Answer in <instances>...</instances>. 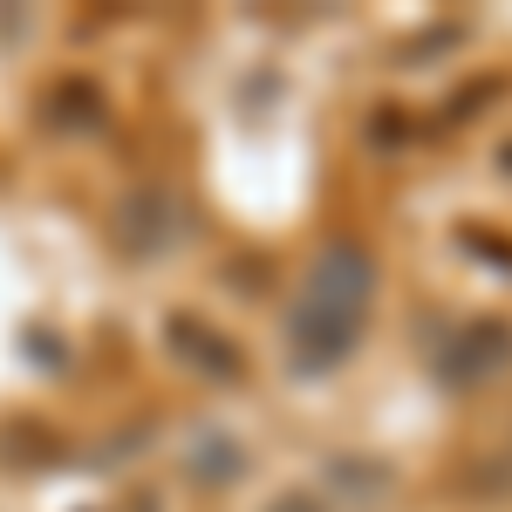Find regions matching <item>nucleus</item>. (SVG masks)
I'll return each instance as SVG.
<instances>
[{
	"label": "nucleus",
	"instance_id": "9",
	"mask_svg": "<svg viewBox=\"0 0 512 512\" xmlns=\"http://www.w3.org/2000/svg\"><path fill=\"white\" fill-rule=\"evenodd\" d=\"M492 96H506V82H499V76L472 82V89H465V96H458V103H444V117H451V123H472L478 110H485V103H492Z\"/></svg>",
	"mask_w": 512,
	"mask_h": 512
},
{
	"label": "nucleus",
	"instance_id": "10",
	"mask_svg": "<svg viewBox=\"0 0 512 512\" xmlns=\"http://www.w3.org/2000/svg\"><path fill=\"white\" fill-rule=\"evenodd\" d=\"M267 512H328V506H321L315 492H280V499H274Z\"/></svg>",
	"mask_w": 512,
	"mask_h": 512
},
{
	"label": "nucleus",
	"instance_id": "3",
	"mask_svg": "<svg viewBox=\"0 0 512 512\" xmlns=\"http://www.w3.org/2000/svg\"><path fill=\"white\" fill-rule=\"evenodd\" d=\"M117 246L130 253V260H158L164 246H178V198L164 192V185H130V192L117 198Z\"/></svg>",
	"mask_w": 512,
	"mask_h": 512
},
{
	"label": "nucleus",
	"instance_id": "4",
	"mask_svg": "<svg viewBox=\"0 0 512 512\" xmlns=\"http://www.w3.org/2000/svg\"><path fill=\"white\" fill-rule=\"evenodd\" d=\"M512 362V321L499 315H478L465 335H451V349L437 355V383L444 390H478L492 369H506Z\"/></svg>",
	"mask_w": 512,
	"mask_h": 512
},
{
	"label": "nucleus",
	"instance_id": "1",
	"mask_svg": "<svg viewBox=\"0 0 512 512\" xmlns=\"http://www.w3.org/2000/svg\"><path fill=\"white\" fill-rule=\"evenodd\" d=\"M376 280H383V260L362 233L321 239V253L308 260V274L287 301V369L294 376H328L362 349Z\"/></svg>",
	"mask_w": 512,
	"mask_h": 512
},
{
	"label": "nucleus",
	"instance_id": "7",
	"mask_svg": "<svg viewBox=\"0 0 512 512\" xmlns=\"http://www.w3.org/2000/svg\"><path fill=\"white\" fill-rule=\"evenodd\" d=\"M185 472L205 478V485H233V478H246V451H239V437H226V431H198L192 444H185Z\"/></svg>",
	"mask_w": 512,
	"mask_h": 512
},
{
	"label": "nucleus",
	"instance_id": "2",
	"mask_svg": "<svg viewBox=\"0 0 512 512\" xmlns=\"http://www.w3.org/2000/svg\"><path fill=\"white\" fill-rule=\"evenodd\" d=\"M164 349L178 355L192 376H205V383H246V349H239L226 328L192 315V308H171L164 315Z\"/></svg>",
	"mask_w": 512,
	"mask_h": 512
},
{
	"label": "nucleus",
	"instance_id": "8",
	"mask_svg": "<svg viewBox=\"0 0 512 512\" xmlns=\"http://www.w3.org/2000/svg\"><path fill=\"white\" fill-rule=\"evenodd\" d=\"M369 144H410V110H390V103H376L369 110Z\"/></svg>",
	"mask_w": 512,
	"mask_h": 512
},
{
	"label": "nucleus",
	"instance_id": "6",
	"mask_svg": "<svg viewBox=\"0 0 512 512\" xmlns=\"http://www.w3.org/2000/svg\"><path fill=\"white\" fill-rule=\"evenodd\" d=\"M321 478H328L342 499H355V506H376V499H390L396 465H390V458H362V451H342V458H328V465H321Z\"/></svg>",
	"mask_w": 512,
	"mask_h": 512
},
{
	"label": "nucleus",
	"instance_id": "5",
	"mask_svg": "<svg viewBox=\"0 0 512 512\" xmlns=\"http://www.w3.org/2000/svg\"><path fill=\"white\" fill-rule=\"evenodd\" d=\"M41 117H48V130H62V137H89V130L110 123V89L89 76V69H69V76L48 82Z\"/></svg>",
	"mask_w": 512,
	"mask_h": 512
}]
</instances>
